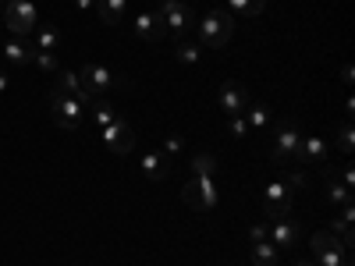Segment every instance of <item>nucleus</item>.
<instances>
[{
  "instance_id": "13",
  "label": "nucleus",
  "mask_w": 355,
  "mask_h": 266,
  "mask_svg": "<svg viewBox=\"0 0 355 266\" xmlns=\"http://www.w3.org/2000/svg\"><path fill=\"white\" fill-rule=\"evenodd\" d=\"M78 75H82V82L89 85V93H93V96H100V93H107V89L117 85V78H114L103 64H85Z\"/></svg>"
},
{
  "instance_id": "29",
  "label": "nucleus",
  "mask_w": 355,
  "mask_h": 266,
  "mask_svg": "<svg viewBox=\"0 0 355 266\" xmlns=\"http://www.w3.org/2000/svg\"><path fill=\"white\" fill-rule=\"evenodd\" d=\"M227 132H231L234 139H242V135H249V121H245V114H242V117H231V125H227Z\"/></svg>"
},
{
  "instance_id": "19",
  "label": "nucleus",
  "mask_w": 355,
  "mask_h": 266,
  "mask_svg": "<svg viewBox=\"0 0 355 266\" xmlns=\"http://www.w3.org/2000/svg\"><path fill=\"white\" fill-rule=\"evenodd\" d=\"M33 46H36V50L53 53L57 46H61V33H57L53 25H36V33H33Z\"/></svg>"
},
{
  "instance_id": "9",
  "label": "nucleus",
  "mask_w": 355,
  "mask_h": 266,
  "mask_svg": "<svg viewBox=\"0 0 355 266\" xmlns=\"http://www.w3.org/2000/svg\"><path fill=\"white\" fill-rule=\"evenodd\" d=\"M100 139H103V145H107L110 153H128L132 142H135L132 125L125 121V117H117V121H110L107 128H100Z\"/></svg>"
},
{
  "instance_id": "1",
  "label": "nucleus",
  "mask_w": 355,
  "mask_h": 266,
  "mask_svg": "<svg viewBox=\"0 0 355 266\" xmlns=\"http://www.w3.org/2000/svg\"><path fill=\"white\" fill-rule=\"evenodd\" d=\"M196 25H199V46L220 50V46H227V39L234 33V15L227 8H214V11H206L202 21H196Z\"/></svg>"
},
{
  "instance_id": "27",
  "label": "nucleus",
  "mask_w": 355,
  "mask_h": 266,
  "mask_svg": "<svg viewBox=\"0 0 355 266\" xmlns=\"http://www.w3.org/2000/svg\"><path fill=\"white\" fill-rule=\"evenodd\" d=\"M338 150L352 157V150H355V128H352V125H345V128L338 132Z\"/></svg>"
},
{
  "instance_id": "20",
  "label": "nucleus",
  "mask_w": 355,
  "mask_h": 266,
  "mask_svg": "<svg viewBox=\"0 0 355 266\" xmlns=\"http://www.w3.org/2000/svg\"><path fill=\"white\" fill-rule=\"evenodd\" d=\"M249 259H252V266H277L281 252H277L270 242H252V249H249Z\"/></svg>"
},
{
  "instance_id": "26",
  "label": "nucleus",
  "mask_w": 355,
  "mask_h": 266,
  "mask_svg": "<svg viewBox=\"0 0 355 266\" xmlns=\"http://www.w3.org/2000/svg\"><path fill=\"white\" fill-rule=\"evenodd\" d=\"M33 64H36L40 71H46V75L61 71V68H57V53H46V50H36V46H33Z\"/></svg>"
},
{
  "instance_id": "6",
  "label": "nucleus",
  "mask_w": 355,
  "mask_h": 266,
  "mask_svg": "<svg viewBox=\"0 0 355 266\" xmlns=\"http://www.w3.org/2000/svg\"><path fill=\"white\" fill-rule=\"evenodd\" d=\"M299 150H302V132L295 128L291 121L277 125L274 145H270V157H274L281 167H291V163H299Z\"/></svg>"
},
{
  "instance_id": "17",
  "label": "nucleus",
  "mask_w": 355,
  "mask_h": 266,
  "mask_svg": "<svg viewBox=\"0 0 355 266\" xmlns=\"http://www.w3.org/2000/svg\"><path fill=\"white\" fill-rule=\"evenodd\" d=\"M139 170L150 177V181H164V177L171 174V167H167V157L160 153V150H150L142 157V163H139Z\"/></svg>"
},
{
  "instance_id": "5",
  "label": "nucleus",
  "mask_w": 355,
  "mask_h": 266,
  "mask_svg": "<svg viewBox=\"0 0 355 266\" xmlns=\"http://www.w3.org/2000/svg\"><path fill=\"white\" fill-rule=\"evenodd\" d=\"M291 202H295V188L291 181H281L274 177L263 192V217L266 220H281V217H291Z\"/></svg>"
},
{
  "instance_id": "31",
  "label": "nucleus",
  "mask_w": 355,
  "mask_h": 266,
  "mask_svg": "<svg viewBox=\"0 0 355 266\" xmlns=\"http://www.w3.org/2000/svg\"><path fill=\"white\" fill-rule=\"evenodd\" d=\"M266 231H270V227H266V224H252V242H266Z\"/></svg>"
},
{
  "instance_id": "18",
  "label": "nucleus",
  "mask_w": 355,
  "mask_h": 266,
  "mask_svg": "<svg viewBox=\"0 0 355 266\" xmlns=\"http://www.w3.org/2000/svg\"><path fill=\"white\" fill-rule=\"evenodd\" d=\"M93 8H96V15L107 25H117L125 18V11H128V0H93Z\"/></svg>"
},
{
  "instance_id": "35",
  "label": "nucleus",
  "mask_w": 355,
  "mask_h": 266,
  "mask_svg": "<svg viewBox=\"0 0 355 266\" xmlns=\"http://www.w3.org/2000/svg\"><path fill=\"white\" fill-rule=\"evenodd\" d=\"M4 4H8V0H0V15H4Z\"/></svg>"
},
{
  "instance_id": "10",
  "label": "nucleus",
  "mask_w": 355,
  "mask_h": 266,
  "mask_svg": "<svg viewBox=\"0 0 355 266\" xmlns=\"http://www.w3.org/2000/svg\"><path fill=\"white\" fill-rule=\"evenodd\" d=\"M220 110L227 114V117H242L245 110H249V89H242V85H220Z\"/></svg>"
},
{
  "instance_id": "28",
  "label": "nucleus",
  "mask_w": 355,
  "mask_h": 266,
  "mask_svg": "<svg viewBox=\"0 0 355 266\" xmlns=\"http://www.w3.org/2000/svg\"><path fill=\"white\" fill-rule=\"evenodd\" d=\"M327 199H331V206H345V202H352V188H345V185H334V181H331Z\"/></svg>"
},
{
  "instance_id": "30",
  "label": "nucleus",
  "mask_w": 355,
  "mask_h": 266,
  "mask_svg": "<svg viewBox=\"0 0 355 266\" xmlns=\"http://www.w3.org/2000/svg\"><path fill=\"white\" fill-rule=\"evenodd\" d=\"M182 153V135H167V157Z\"/></svg>"
},
{
  "instance_id": "7",
  "label": "nucleus",
  "mask_w": 355,
  "mask_h": 266,
  "mask_svg": "<svg viewBox=\"0 0 355 266\" xmlns=\"http://www.w3.org/2000/svg\"><path fill=\"white\" fill-rule=\"evenodd\" d=\"M50 117L61 128H78L82 125V103L75 100V96H68V93H61V89H50Z\"/></svg>"
},
{
  "instance_id": "4",
  "label": "nucleus",
  "mask_w": 355,
  "mask_h": 266,
  "mask_svg": "<svg viewBox=\"0 0 355 266\" xmlns=\"http://www.w3.org/2000/svg\"><path fill=\"white\" fill-rule=\"evenodd\" d=\"M182 202L192 206V210H202V213L217 210V202H220L217 181H214V177H189L185 188H182Z\"/></svg>"
},
{
  "instance_id": "15",
  "label": "nucleus",
  "mask_w": 355,
  "mask_h": 266,
  "mask_svg": "<svg viewBox=\"0 0 355 266\" xmlns=\"http://www.w3.org/2000/svg\"><path fill=\"white\" fill-rule=\"evenodd\" d=\"M0 53H4V61L11 64V68H25V64H33V43L28 39H8L4 46H0Z\"/></svg>"
},
{
  "instance_id": "25",
  "label": "nucleus",
  "mask_w": 355,
  "mask_h": 266,
  "mask_svg": "<svg viewBox=\"0 0 355 266\" xmlns=\"http://www.w3.org/2000/svg\"><path fill=\"white\" fill-rule=\"evenodd\" d=\"M214 174H217V160L210 153L192 157V177H214Z\"/></svg>"
},
{
  "instance_id": "32",
  "label": "nucleus",
  "mask_w": 355,
  "mask_h": 266,
  "mask_svg": "<svg viewBox=\"0 0 355 266\" xmlns=\"http://www.w3.org/2000/svg\"><path fill=\"white\" fill-rule=\"evenodd\" d=\"M8 85H11V75H8V71H0V93H8Z\"/></svg>"
},
{
  "instance_id": "11",
  "label": "nucleus",
  "mask_w": 355,
  "mask_h": 266,
  "mask_svg": "<svg viewBox=\"0 0 355 266\" xmlns=\"http://www.w3.org/2000/svg\"><path fill=\"white\" fill-rule=\"evenodd\" d=\"M53 89H61V93H68V96H75L82 107H89L96 96L89 93V85L82 82V75L78 71H57V82H53Z\"/></svg>"
},
{
  "instance_id": "21",
  "label": "nucleus",
  "mask_w": 355,
  "mask_h": 266,
  "mask_svg": "<svg viewBox=\"0 0 355 266\" xmlns=\"http://www.w3.org/2000/svg\"><path fill=\"white\" fill-rule=\"evenodd\" d=\"M227 11L234 18H259L263 15V0H227Z\"/></svg>"
},
{
  "instance_id": "33",
  "label": "nucleus",
  "mask_w": 355,
  "mask_h": 266,
  "mask_svg": "<svg viewBox=\"0 0 355 266\" xmlns=\"http://www.w3.org/2000/svg\"><path fill=\"white\" fill-rule=\"evenodd\" d=\"M75 8L78 11H93V0H75Z\"/></svg>"
},
{
  "instance_id": "23",
  "label": "nucleus",
  "mask_w": 355,
  "mask_h": 266,
  "mask_svg": "<svg viewBox=\"0 0 355 266\" xmlns=\"http://www.w3.org/2000/svg\"><path fill=\"white\" fill-rule=\"evenodd\" d=\"M89 110H93V117H96V125H100V128H107L110 121H117V117H121L107 100H93V103H89Z\"/></svg>"
},
{
  "instance_id": "22",
  "label": "nucleus",
  "mask_w": 355,
  "mask_h": 266,
  "mask_svg": "<svg viewBox=\"0 0 355 266\" xmlns=\"http://www.w3.org/2000/svg\"><path fill=\"white\" fill-rule=\"evenodd\" d=\"M174 57H178L182 64H199V61H202V46H199V43H189V39H178Z\"/></svg>"
},
{
  "instance_id": "8",
  "label": "nucleus",
  "mask_w": 355,
  "mask_h": 266,
  "mask_svg": "<svg viewBox=\"0 0 355 266\" xmlns=\"http://www.w3.org/2000/svg\"><path fill=\"white\" fill-rule=\"evenodd\" d=\"M309 245H313L316 266H341L348 259V249H345V242L334 238V231H316Z\"/></svg>"
},
{
  "instance_id": "16",
  "label": "nucleus",
  "mask_w": 355,
  "mask_h": 266,
  "mask_svg": "<svg viewBox=\"0 0 355 266\" xmlns=\"http://www.w3.org/2000/svg\"><path fill=\"white\" fill-rule=\"evenodd\" d=\"M135 36H139L142 43H160V39H164V25H160V18H157L153 11L135 15Z\"/></svg>"
},
{
  "instance_id": "14",
  "label": "nucleus",
  "mask_w": 355,
  "mask_h": 266,
  "mask_svg": "<svg viewBox=\"0 0 355 266\" xmlns=\"http://www.w3.org/2000/svg\"><path fill=\"white\" fill-rule=\"evenodd\" d=\"M327 157H331V145H327V139H320V135H302L299 163H327Z\"/></svg>"
},
{
  "instance_id": "2",
  "label": "nucleus",
  "mask_w": 355,
  "mask_h": 266,
  "mask_svg": "<svg viewBox=\"0 0 355 266\" xmlns=\"http://www.w3.org/2000/svg\"><path fill=\"white\" fill-rule=\"evenodd\" d=\"M4 25L15 39H28L40 25V11L33 0H8L4 4Z\"/></svg>"
},
{
  "instance_id": "12",
  "label": "nucleus",
  "mask_w": 355,
  "mask_h": 266,
  "mask_svg": "<svg viewBox=\"0 0 355 266\" xmlns=\"http://www.w3.org/2000/svg\"><path fill=\"white\" fill-rule=\"evenodd\" d=\"M266 242H270L277 252H281V249H291L295 242H299V224H295L291 217H281V220H274V227L266 231Z\"/></svg>"
},
{
  "instance_id": "3",
  "label": "nucleus",
  "mask_w": 355,
  "mask_h": 266,
  "mask_svg": "<svg viewBox=\"0 0 355 266\" xmlns=\"http://www.w3.org/2000/svg\"><path fill=\"white\" fill-rule=\"evenodd\" d=\"M153 15L160 18L164 33H167V36H174V39H185V33H189L192 21H196V11L185 4V0H160Z\"/></svg>"
},
{
  "instance_id": "24",
  "label": "nucleus",
  "mask_w": 355,
  "mask_h": 266,
  "mask_svg": "<svg viewBox=\"0 0 355 266\" xmlns=\"http://www.w3.org/2000/svg\"><path fill=\"white\" fill-rule=\"evenodd\" d=\"M245 121H249V128L263 132L266 125H270V110H266L263 103H249V110H245Z\"/></svg>"
},
{
  "instance_id": "34",
  "label": "nucleus",
  "mask_w": 355,
  "mask_h": 266,
  "mask_svg": "<svg viewBox=\"0 0 355 266\" xmlns=\"http://www.w3.org/2000/svg\"><path fill=\"white\" fill-rule=\"evenodd\" d=\"M295 266H316L313 259H299V263H295Z\"/></svg>"
},
{
  "instance_id": "36",
  "label": "nucleus",
  "mask_w": 355,
  "mask_h": 266,
  "mask_svg": "<svg viewBox=\"0 0 355 266\" xmlns=\"http://www.w3.org/2000/svg\"><path fill=\"white\" fill-rule=\"evenodd\" d=\"M341 266H352V263H348V259H345V263H341Z\"/></svg>"
}]
</instances>
